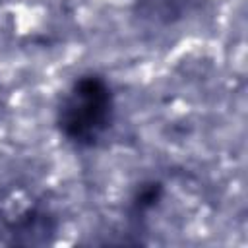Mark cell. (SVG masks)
Returning a JSON list of instances; mask_svg holds the SVG:
<instances>
[{
  "label": "cell",
  "instance_id": "cell-1",
  "mask_svg": "<svg viewBox=\"0 0 248 248\" xmlns=\"http://www.w3.org/2000/svg\"><path fill=\"white\" fill-rule=\"evenodd\" d=\"M114 116L110 85L99 76H81L66 91L58 107V126L76 145H95Z\"/></svg>",
  "mask_w": 248,
  "mask_h": 248
},
{
  "label": "cell",
  "instance_id": "cell-2",
  "mask_svg": "<svg viewBox=\"0 0 248 248\" xmlns=\"http://www.w3.org/2000/svg\"><path fill=\"white\" fill-rule=\"evenodd\" d=\"M188 8V0H147L145 2V17L159 21V23H170L176 17H180Z\"/></svg>",
  "mask_w": 248,
  "mask_h": 248
}]
</instances>
